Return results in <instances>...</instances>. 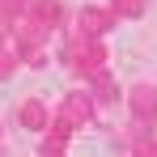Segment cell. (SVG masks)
I'll list each match as a JSON object with an SVG mask.
<instances>
[]
</instances>
